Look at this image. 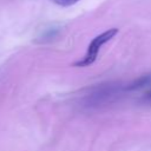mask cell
Wrapping results in <instances>:
<instances>
[{"label":"cell","mask_w":151,"mask_h":151,"mask_svg":"<svg viewBox=\"0 0 151 151\" xmlns=\"http://www.w3.org/2000/svg\"><path fill=\"white\" fill-rule=\"evenodd\" d=\"M144 99H145L146 101H150V103H151V91H149V92H147V93L145 94Z\"/></svg>","instance_id":"cell-3"},{"label":"cell","mask_w":151,"mask_h":151,"mask_svg":"<svg viewBox=\"0 0 151 151\" xmlns=\"http://www.w3.org/2000/svg\"><path fill=\"white\" fill-rule=\"evenodd\" d=\"M51 1L54 2L55 5H59V6H63V7H68V6L74 5L76 2H78L79 0H51Z\"/></svg>","instance_id":"cell-2"},{"label":"cell","mask_w":151,"mask_h":151,"mask_svg":"<svg viewBox=\"0 0 151 151\" xmlns=\"http://www.w3.org/2000/svg\"><path fill=\"white\" fill-rule=\"evenodd\" d=\"M117 33H118V28H109V29L101 32L100 34L96 35V37L91 40V42L88 44L84 58H83L81 60L76 61L73 65H74V66H78V67H86V66L92 65V64L96 61L100 48H101L106 42H109Z\"/></svg>","instance_id":"cell-1"}]
</instances>
